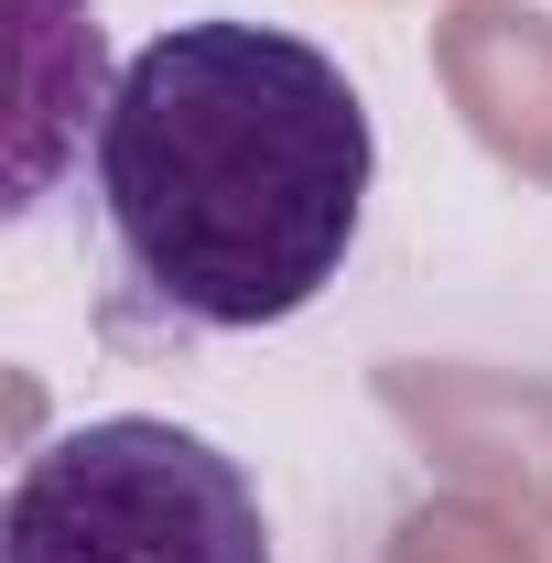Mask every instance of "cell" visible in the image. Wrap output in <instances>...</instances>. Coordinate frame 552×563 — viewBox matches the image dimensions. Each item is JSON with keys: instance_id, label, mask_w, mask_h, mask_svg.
Returning <instances> with one entry per match:
<instances>
[{"instance_id": "6da1fadb", "label": "cell", "mask_w": 552, "mask_h": 563, "mask_svg": "<svg viewBox=\"0 0 552 563\" xmlns=\"http://www.w3.org/2000/svg\"><path fill=\"white\" fill-rule=\"evenodd\" d=\"M368 98L281 22H174L98 98L87 196L120 303L185 336L292 325L368 217Z\"/></svg>"}, {"instance_id": "7a4b0ae2", "label": "cell", "mask_w": 552, "mask_h": 563, "mask_svg": "<svg viewBox=\"0 0 552 563\" xmlns=\"http://www.w3.org/2000/svg\"><path fill=\"white\" fill-rule=\"evenodd\" d=\"M0 563H272V520L250 466L196 422L98 412L22 455Z\"/></svg>"}]
</instances>
